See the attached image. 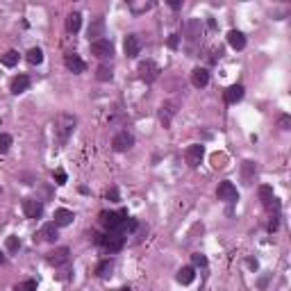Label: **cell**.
<instances>
[{
    "label": "cell",
    "instance_id": "obj_1",
    "mask_svg": "<svg viewBox=\"0 0 291 291\" xmlns=\"http://www.w3.org/2000/svg\"><path fill=\"white\" fill-rule=\"evenodd\" d=\"M75 125H77V119H75L73 114H60L57 119H55V139L60 146L68 141V137L73 135Z\"/></svg>",
    "mask_w": 291,
    "mask_h": 291
},
{
    "label": "cell",
    "instance_id": "obj_2",
    "mask_svg": "<svg viewBox=\"0 0 291 291\" xmlns=\"http://www.w3.org/2000/svg\"><path fill=\"white\" fill-rule=\"evenodd\" d=\"M100 218V225L107 228V232H121L123 223L127 218V209H121V212H100L98 214Z\"/></svg>",
    "mask_w": 291,
    "mask_h": 291
},
{
    "label": "cell",
    "instance_id": "obj_3",
    "mask_svg": "<svg viewBox=\"0 0 291 291\" xmlns=\"http://www.w3.org/2000/svg\"><path fill=\"white\" fill-rule=\"evenodd\" d=\"M100 246H103L107 253H119L121 248L125 246V237H123L121 232H107V234H103Z\"/></svg>",
    "mask_w": 291,
    "mask_h": 291
},
{
    "label": "cell",
    "instance_id": "obj_4",
    "mask_svg": "<svg viewBox=\"0 0 291 291\" xmlns=\"http://www.w3.org/2000/svg\"><path fill=\"white\" fill-rule=\"evenodd\" d=\"M216 196H218V200H223V202H237L239 200V191H237V187L232 184L230 180H225V182H221L216 189Z\"/></svg>",
    "mask_w": 291,
    "mask_h": 291
},
{
    "label": "cell",
    "instance_id": "obj_5",
    "mask_svg": "<svg viewBox=\"0 0 291 291\" xmlns=\"http://www.w3.org/2000/svg\"><path fill=\"white\" fill-rule=\"evenodd\" d=\"M135 146V137L130 135L127 130H121V132H116L112 139V148L116 150V153H125V150H130Z\"/></svg>",
    "mask_w": 291,
    "mask_h": 291
},
{
    "label": "cell",
    "instance_id": "obj_6",
    "mask_svg": "<svg viewBox=\"0 0 291 291\" xmlns=\"http://www.w3.org/2000/svg\"><path fill=\"white\" fill-rule=\"evenodd\" d=\"M137 71H139V77H141L143 82H155L157 77H159V73H162V71H159V66H157L155 61H141V64H139V68H137Z\"/></svg>",
    "mask_w": 291,
    "mask_h": 291
},
{
    "label": "cell",
    "instance_id": "obj_7",
    "mask_svg": "<svg viewBox=\"0 0 291 291\" xmlns=\"http://www.w3.org/2000/svg\"><path fill=\"white\" fill-rule=\"evenodd\" d=\"M91 52L96 55L98 60H107L114 55V44L109 39H98V41H91Z\"/></svg>",
    "mask_w": 291,
    "mask_h": 291
},
{
    "label": "cell",
    "instance_id": "obj_8",
    "mask_svg": "<svg viewBox=\"0 0 291 291\" xmlns=\"http://www.w3.org/2000/svg\"><path fill=\"white\" fill-rule=\"evenodd\" d=\"M184 157H187V164L189 166H200L202 157H205V146L202 143H191L187 148V153H184Z\"/></svg>",
    "mask_w": 291,
    "mask_h": 291
},
{
    "label": "cell",
    "instance_id": "obj_9",
    "mask_svg": "<svg viewBox=\"0 0 291 291\" xmlns=\"http://www.w3.org/2000/svg\"><path fill=\"white\" fill-rule=\"evenodd\" d=\"M23 212L28 218H39L44 214V205L37 198H23Z\"/></svg>",
    "mask_w": 291,
    "mask_h": 291
},
{
    "label": "cell",
    "instance_id": "obj_10",
    "mask_svg": "<svg viewBox=\"0 0 291 291\" xmlns=\"http://www.w3.org/2000/svg\"><path fill=\"white\" fill-rule=\"evenodd\" d=\"M64 64H66V68L71 71V73L80 75L87 71V64H84V60L80 57V55H75V52H68L66 57H64Z\"/></svg>",
    "mask_w": 291,
    "mask_h": 291
},
{
    "label": "cell",
    "instance_id": "obj_11",
    "mask_svg": "<svg viewBox=\"0 0 291 291\" xmlns=\"http://www.w3.org/2000/svg\"><path fill=\"white\" fill-rule=\"evenodd\" d=\"M68 260H71V250L66 246L55 248L52 253H48V264H52V266H64V264H68Z\"/></svg>",
    "mask_w": 291,
    "mask_h": 291
},
{
    "label": "cell",
    "instance_id": "obj_12",
    "mask_svg": "<svg viewBox=\"0 0 291 291\" xmlns=\"http://www.w3.org/2000/svg\"><path fill=\"white\" fill-rule=\"evenodd\" d=\"M175 114H178V103H175V100H168V103L162 105V109H159V121H162V125L164 127L171 125V121Z\"/></svg>",
    "mask_w": 291,
    "mask_h": 291
},
{
    "label": "cell",
    "instance_id": "obj_13",
    "mask_svg": "<svg viewBox=\"0 0 291 291\" xmlns=\"http://www.w3.org/2000/svg\"><path fill=\"white\" fill-rule=\"evenodd\" d=\"M103 34H105V18L103 16H96L91 21L89 30H87V37H89V41H98V39H103Z\"/></svg>",
    "mask_w": 291,
    "mask_h": 291
},
{
    "label": "cell",
    "instance_id": "obj_14",
    "mask_svg": "<svg viewBox=\"0 0 291 291\" xmlns=\"http://www.w3.org/2000/svg\"><path fill=\"white\" fill-rule=\"evenodd\" d=\"M123 48H125L127 57H137V55L141 52V39H139V34H127Z\"/></svg>",
    "mask_w": 291,
    "mask_h": 291
},
{
    "label": "cell",
    "instance_id": "obj_15",
    "mask_svg": "<svg viewBox=\"0 0 291 291\" xmlns=\"http://www.w3.org/2000/svg\"><path fill=\"white\" fill-rule=\"evenodd\" d=\"M30 77H28V75H16L14 80H12V84H9V91H12V93H14V96H18V93H25V91L30 89Z\"/></svg>",
    "mask_w": 291,
    "mask_h": 291
},
{
    "label": "cell",
    "instance_id": "obj_16",
    "mask_svg": "<svg viewBox=\"0 0 291 291\" xmlns=\"http://www.w3.org/2000/svg\"><path fill=\"white\" fill-rule=\"evenodd\" d=\"M191 84H194L196 89H202V87H207L209 84V71L207 68H194L191 71Z\"/></svg>",
    "mask_w": 291,
    "mask_h": 291
},
{
    "label": "cell",
    "instance_id": "obj_17",
    "mask_svg": "<svg viewBox=\"0 0 291 291\" xmlns=\"http://www.w3.org/2000/svg\"><path fill=\"white\" fill-rule=\"evenodd\" d=\"M223 98H225V103L228 105H237L241 98H244V87H241V84H232V87L225 89Z\"/></svg>",
    "mask_w": 291,
    "mask_h": 291
},
{
    "label": "cell",
    "instance_id": "obj_18",
    "mask_svg": "<svg viewBox=\"0 0 291 291\" xmlns=\"http://www.w3.org/2000/svg\"><path fill=\"white\" fill-rule=\"evenodd\" d=\"M73 218H75V214L73 212H71V209H57V212H55V221H52V223L57 225V228H66V225H71L73 223Z\"/></svg>",
    "mask_w": 291,
    "mask_h": 291
},
{
    "label": "cell",
    "instance_id": "obj_19",
    "mask_svg": "<svg viewBox=\"0 0 291 291\" xmlns=\"http://www.w3.org/2000/svg\"><path fill=\"white\" fill-rule=\"evenodd\" d=\"M228 44H230L234 50H244V48H246V34L241 30H230L228 32Z\"/></svg>",
    "mask_w": 291,
    "mask_h": 291
},
{
    "label": "cell",
    "instance_id": "obj_20",
    "mask_svg": "<svg viewBox=\"0 0 291 291\" xmlns=\"http://www.w3.org/2000/svg\"><path fill=\"white\" fill-rule=\"evenodd\" d=\"M202 34V25L198 18H191V21L187 23V41L189 44H194V41H198V37Z\"/></svg>",
    "mask_w": 291,
    "mask_h": 291
},
{
    "label": "cell",
    "instance_id": "obj_21",
    "mask_svg": "<svg viewBox=\"0 0 291 291\" xmlns=\"http://www.w3.org/2000/svg\"><path fill=\"white\" fill-rule=\"evenodd\" d=\"M57 230H60V228H57L55 223H46L44 228H41V232H39V237H41L44 241H48V244H55V241H57V237H60V234H57Z\"/></svg>",
    "mask_w": 291,
    "mask_h": 291
},
{
    "label": "cell",
    "instance_id": "obj_22",
    "mask_svg": "<svg viewBox=\"0 0 291 291\" xmlns=\"http://www.w3.org/2000/svg\"><path fill=\"white\" fill-rule=\"evenodd\" d=\"M175 280H178L180 284H191L196 280V269H194V266H182V269L178 271Z\"/></svg>",
    "mask_w": 291,
    "mask_h": 291
},
{
    "label": "cell",
    "instance_id": "obj_23",
    "mask_svg": "<svg viewBox=\"0 0 291 291\" xmlns=\"http://www.w3.org/2000/svg\"><path fill=\"white\" fill-rule=\"evenodd\" d=\"M127 7H130L132 14H143V12L153 9V2H150V0H130V2H127Z\"/></svg>",
    "mask_w": 291,
    "mask_h": 291
},
{
    "label": "cell",
    "instance_id": "obj_24",
    "mask_svg": "<svg viewBox=\"0 0 291 291\" xmlns=\"http://www.w3.org/2000/svg\"><path fill=\"white\" fill-rule=\"evenodd\" d=\"M82 28V14L80 12H73V14H68L66 18V30L71 32V34H75V32Z\"/></svg>",
    "mask_w": 291,
    "mask_h": 291
},
{
    "label": "cell",
    "instance_id": "obj_25",
    "mask_svg": "<svg viewBox=\"0 0 291 291\" xmlns=\"http://www.w3.org/2000/svg\"><path fill=\"white\" fill-rule=\"evenodd\" d=\"M241 173H244V184H253V178H255V162L246 159L241 164Z\"/></svg>",
    "mask_w": 291,
    "mask_h": 291
},
{
    "label": "cell",
    "instance_id": "obj_26",
    "mask_svg": "<svg viewBox=\"0 0 291 291\" xmlns=\"http://www.w3.org/2000/svg\"><path fill=\"white\" fill-rule=\"evenodd\" d=\"M0 64L7 68H14L16 64H18V52L16 50H7L5 55H0Z\"/></svg>",
    "mask_w": 291,
    "mask_h": 291
},
{
    "label": "cell",
    "instance_id": "obj_27",
    "mask_svg": "<svg viewBox=\"0 0 291 291\" xmlns=\"http://www.w3.org/2000/svg\"><path fill=\"white\" fill-rule=\"evenodd\" d=\"M112 271H114V261L112 260H103L96 266L98 277H109V276H112Z\"/></svg>",
    "mask_w": 291,
    "mask_h": 291
},
{
    "label": "cell",
    "instance_id": "obj_28",
    "mask_svg": "<svg viewBox=\"0 0 291 291\" xmlns=\"http://www.w3.org/2000/svg\"><path fill=\"white\" fill-rule=\"evenodd\" d=\"M28 61H30L32 66H39L44 61V50L41 48H30L28 50Z\"/></svg>",
    "mask_w": 291,
    "mask_h": 291
},
{
    "label": "cell",
    "instance_id": "obj_29",
    "mask_svg": "<svg viewBox=\"0 0 291 291\" xmlns=\"http://www.w3.org/2000/svg\"><path fill=\"white\" fill-rule=\"evenodd\" d=\"M114 77V71H112V66H98V71H96V80H100V82H109Z\"/></svg>",
    "mask_w": 291,
    "mask_h": 291
},
{
    "label": "cell",
    "instance_id": "obj_30",
    "mask_svg": "<svg viewBox=\"0 0 291 291\" xmlns=\"http://www.w3.org/2000/svg\"><path fill=\"white\" fill-rule=\"evenodd\" d=\"M12 143H14L12 135H5V132H0V153H7V150L12 148Z\"/></svg>",
    "mask_w": 291,
    "mask_h": 291
},
{
    "label": "cell",
    "instance_id": "obj_31",
    "mask_svg": "<svg viewBox=\"0 0 291 291\" xmlns=\"http://www.w3.org/2000/svg\"><path fill=\"white\" fill-rule=\"evenodd\" d=\"M16 291H37V280H23L16 284Z\"/></svg>",
    "mask_w": 291,
    "mask_h": 291
},
{
    "label": "cell",
    "instance_id": "obj_32",
    "mask_svg": "<svg viewBox=\"0 0 291 291\" xmlns=\"http://www.w3.org/2000/svg\"><path fill=\"white\" fill-rule=\"evenodd\" d=\"M5 244H7V250H9V253H16V250L21 248V241H18V237H16V234H9Z\"/></svg>",
    "mask_w": 291,
    "mask_h": 291
},
{
    "label": "cell",
    "instance_id": "obj_33",
    "mask_svg": "<svg viewBox=\"0 0 291 291\" xmlns=\"http://www.w3.org/2000/svg\"><path fill=\"white\" fill-rule=\"evenodd\" d=\"M66 182H68L66 171H61V168H57V171H55V184H60V187H64Z\"/></svg>",
    "mask_w": 291,
    "mask_h": 291
},
{
    "label": "cell",
    "instance_id": "obj_34",
    "mask_svg": "<svg viewBox=\"0 0 291 291\" xmlns=\"http://www.w3.org/2000/svg\"><path fill=\"white\" fill-rule=\"evenodd\" d=\"M191 261H194V266H207V257L200 253H194L191 255Z\"/></svg>",
    "mask_w": 291,
    "mask_h": 291
},
{
    "label": "cell",
    "instance_id": "obj_35",
    "mask_svg": "<svg viewBox=\"0 0 291 291\" xmlns=\"http://www.w3.org/2000/svg\"><path fill=\"white\" fill-rule=\"evenodd\" d=\"M105 198H107V200H109V202H119V200H121L119 189H116V187H112V189H109V191H107V194H105Z\"/></svg>",
    "mask_w": 291,
    "mask_h": 291
},
{
    "label": "cell",
    "instance_id": "obj_36",
    "mask_svg": "<svg viewBox=\"0 0 291 291\" xmlns=\"http://www.w3.org/2000/svg\"><path fill=\"white\" fill-rule=\"evenodd\" d=\"M212 162H214V168H223V162H225V157L223 155H214L212 157Z\"/></svg>",
    "mask_w": 291,
    "mask_h": 291
},
{
    "label": "cell",
    "instance_id": "obj_37",
    "mask_svg": "<svg viewBox=\"0 0 291 291\" xmlns=\"http://www.w3.org/2000/svg\"><path fill=\"white\" fill-rule=\"evenodd\" d=\"M178 46H180V34H171V37H168V48L175 50Z\"/></svg>",
    "mask_w": 291,
    "mask_h": 291
},
{
    "label": "cell",
    "instance_id": "obj_38",
    "mask_svg": "<svg viewBox=\"0 0 291 291\" xmlns=\"http://www.w3.org/2000/svg\"><path fill=\"white\" fill-rule=\"evenodd\" d=\"M277 125L282 127V130H289V125H291V119H289V116H280V121H277Z\"/></svg>",
    "mask_w": 291,
    "mask_h": 291
},
{
    "label": "cell",
    "instance_id": "obj_39",
    "mask_svg": "<svg viewBox=\"0 0 291 291\" xmlns=\"http://www.w3.org/2000/svg\"><path fill=\"white\" fill-rule=\"evenodd\" d=\"M277 225H280V216H271V223H269V232H276Z\"/></svg>",
    "mask_w": 291,
    "mask_h": 291
},
{
    "label": "cell",
    "instance_id": "obj_40",
    "mask_svg": "<svg viewBox=\"0 0 291 291\" xmlns=\"http://www.w3.org/2000/svg\"><path fill=\"white\" fill-rule=\"evenodd\" d=\"M168 5H171L173 9H180V7H182V2H180V0H171V2H168Z\"/></svg>",
    "mask_w": 291,
    "mask_h": 291
},
{
    "label": "cell",
    "instance_id": "obj_41",
    "mask_svg": "<svg viewBox=\"0 0 291 291\" xmlns=\"http://www.w3.org/2000/svg\"><path fill=\"white\" fill-rule=\"evenodd\" d=\"M248 266H250V269H255V271H257V261H255V260H248Z\"/></svg>",
    "mask_w": 291,
    "mask_h": 291
},
{
    "label": "cell",
    "instance_id": "obj_42",
    "mask_svg": "<svg viewBox=\"0 0 291 291\" xmlns=\"http://www.w3.org/2000/svg\"><path fill=\"white\" fill-rule=\"evenodd\" d=\"M2 264H5V255L0 253V266H2Z\"/></svg>",
    "mask_w": 291,
    "mask_h": 291
},
{
    "label": "cell",
    "instance_id": "obj_43",
    "mask_svg": "<svg viewBox=\"0 0 291 291\" xmlns=\"http://www.w3.org/2000/svg\"><path fill=\"white\" fill-rule=\"evenodd\" d=\"M121 291H132V289H130V287H125V289H121Z\"/></svg>",
    "mask_w": 291,
    "mask_h": 291
}]
</instances>
